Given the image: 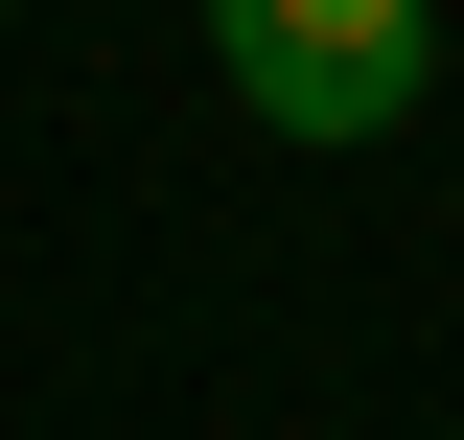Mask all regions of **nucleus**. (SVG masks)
Returning <instances> with one entry per match:
<instances>
[{"mask_svg": "<svg viewBox=\"0 0 464 440\" xmlns=\"http://www.w3.org/2000/svg\"><path fill=\"white\" fill-rule=\"evenodd\" d=\"M209 47L279 139H395L418 70H441V0H209Z\"/></svg>", "mask_w": 464, "mask_h": 440, "instance_id": "obj_1", "label": "nucleus"}]
</instances>
